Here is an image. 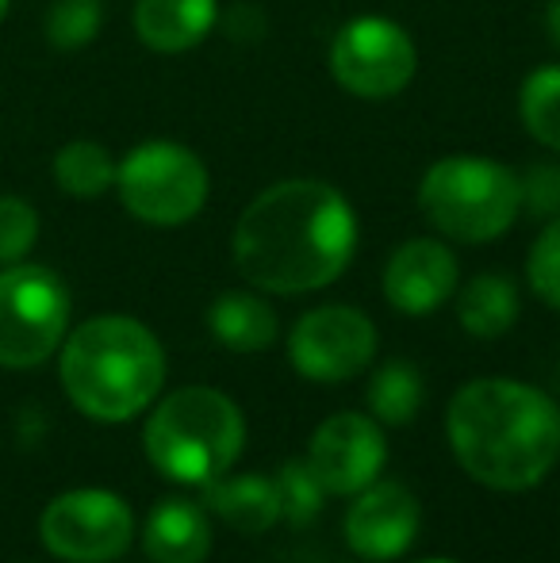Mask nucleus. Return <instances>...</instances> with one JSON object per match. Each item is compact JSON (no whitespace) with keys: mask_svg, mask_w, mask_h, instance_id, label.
Segmentation results:
<instances>
[{"mask_svg":"<svg viewBox=\"0 0 560 563\" xmlns=\"http://www.w3.org/2000/svg\"><path fill=\"white\" fill-rule=\"evenodd\" d=\"M358 250V216L322 180H281L234 227V265L254 288L304 296L334 284Z\"/></svg>","mask_w":560,"mask_h":563,"instance_id":"obj_1","label":"nucleus"},{"mask_svg":"<svg viewBox=\"0 0 560 563\" xmlns=\"http://www.w3.org/2000/svg\"><path fill=\"white\" fill-rule=\"evenodd\" d=\"M457 464L492 490H530L560 460V407L541 387L487 376L457 387L446 410Z\"/></svg>","mask_w":560,"mask_h":563,"instance_id":"obj_2","label":"nucleus"},{"mask_svg":"<svg viewBox=\"0 0 560 563\" xmlns=\"http://www.w3.org/2000/svg\"><path fill=\"white\" fill-rule=\"evenodd\" d=\"M66 399L85 418L120 426L162 395L165 349L154 330L128 314H97L66 334L58 349Z\"/></svg>","mask_w":560,"mask_h":563,"instance_id":"obj_3","label":"nucleus"},{"mask_svg":"<svg viewBox=\"0 0 560 563\" xmlns=\"http://www.w3.org/2000/svg\"><path fill=\"white\" fill-rule=\"evenodd\" d=\"M246 445L239 402L216 387H180L150 410L142 426L146 460L180 487H208L234 467Z\"/></svg>","mask_w":560,"mask_h":563,"instance_id":"obj_4","label":"nucleus"},{"mask_svg":"<svg viewBox=\"0 0 560 563\" xmlns=\"http://www.w3.org/2000/svg\"><path fill=\"white\" fill-rule=\"evenodd\" d=\"M426 223L453 242H492L523 211V180L487 157L453 154L426 169L419 185Z\"/></svg>","mask_w":560,"mask_h":563,"instance_id":"obj_5","label":"nucleus"},{"mask_svg":"<svg viewBox=\"0 0 560 563\" xmlns=\"http://www.w3.org/2000/svg\"><path fill=\"white\" fill-rule=\"evenodd\" d=\"M69 288L54 268L15 261L0 268V368L46 364L69 334Z\"/></svg>","mask_w":560,"mask_h":563,"instance_id":"obj_6","label":"nucleus"},{"mask_svg":"<svg viewBox=\"0 0 560 563\" xmlns=\"http://www.w3.org/2000/svg\"><path fill=\"white\" fill-rule=\"evenodd\" d=\"M120 200L146 227H185L208 203V169L188 146L142 142L116 165Z\"/></svg>","mask_w":560,"mask_h":563,"instance_id":"obj_7","label":"nucleus"},{"mask_svg":"<svg viewBox=\"0 0 560 563\" xmlns=\"http://www.w3.org/2000/svg\"><path fill=\"white\" fill-rule=\"evenodd\" d=\"M39 541L66 563H112L135 544V514L116 490L77 487L46 503Z\"/></svg>","mask_w":560,"mask_h":563,"instance_id":"obj_8","label":"nucleus"},{"mask_svg":"<svg viewBox=\"0 0 560 563\" xmlns=\"http://www.w3.org/2000/svg\"><path fill=\"white\" fill-rule=\"evenodd\" d=\"M419 54L399 23L384 15H361L345 23L330 46V74L350 97L388 100L404 92L415 77Z\"/></svg>","mask_w":560,"mask_h":563,"instance_id":"obj_9","label":"nucleus"},{"mask_svg":"<svg viewBox=\"0 0 560 563\" xmlns=\"http://www.w3.org/2000/svg\"><path fill=\"white\" fill-rule=\"evenodd\" d=\"M292 368L315 384H342L365 372L376 356V327L358 307H319L292 327Z\"/></svg>","mask_w":560,"mask_h":563,"instance_id":"obj_10","label":"nucleus"},{"mask_svg":"<svg viewBox=\"0 0 560 563\" xmlns=\"http://www.w3.org/2000/svg\"><path fill=\"white\" fill-rule=\"evenodd\" d=\"M384 460H388V441L384 426L373 415H330L307 441V464L319 475L327 495H358L369 483L381 479Z\"/></svg>","mask_w":560,"mask_h":563,"instance_id":"obj_11","label":"nucleus"},{"mask_svg":"<svg viewBox=\"0 0 560 563\" xmlns=\"http://www.w3.org/2000/svg\"><path fill=\"white\" fill-rule=\"evenodd\" d=\"M419 498L404 483L376 479L353 495V506L342 521L345 544L361 560H399L419 537Z\"/></svg>","mask_w":560,"mask_h":563,"instance_id":"obj_12","label":"nucleus"},{"mask_svg":"<svg viewBox=\"0 0 560 563\" xmlns=\"http://www.w3.org/2000/svg\"><path fill=\"white\" fill-rule=\"evenodd\" d=\"M457 291V257L433 238L404 242L384 268V296L399 314H430Z\"/></svg>","mask_w":560,"mask_h":563,"instance_id":"obj_13","label":"nucleus"},{"mask_svg":"<svg viewBox=\"0 0 560 563\" xmlns=\"http://www.w3.org/2000/svg\"><path fill=\"white\" fill-rule=\"evenodd\" d=\"M142 552L150 563H204L211 552L208 510L188 498H162L142 526Z\"/></svg>","mask_w":560,"mask_h":563,"instance_id":"obj_14","label":"nucleus"},{"mask_svg":"<svg viewBox=\"0 0 560 563\" xmlns=\"http://www.w3.org/2000/svg\"><path fill=\"white\" fill-rule=\"evenodd\" d=\"M204 506L234 533H270L281 521V495L273 475H219L204 487Z\"/></svg>","mask_w":560,"mask_h":563,"instance_id":"obj_15","label":"nucleus"},{"mask_svg":"<svg viewBox=\"0 0 560 563\" xmlns=\"http://www.w3.org/2000/svg\"><path fill=\"white\" fill-rule=\"evenodd\" d=\"M219 20L216 0H139L135 35L150 51L180 54L211 35Z\"/></svg>","mask_w":560,"mask_h":563,"instance_id":"obj_16","label":"nucleus"},{"mask_svg":"<svg viewBox=\"0 0 560 563\" xmlns=\"http://www.w3.org/2000/svg\"><path fill=\"white\" fill-rule=\"evenodd\" d=\"M208 330L231 353H265L277 341V311L254 291H223L208 311Z\"/></svg>","mask_w":560,"mask_h":563,"instance_id":"obj_17","label":"nucleus"},{"mask_svg":"<svg viewBox=\"0 0 560 563\" xmlns=\"http://www.w3.org/2000/svg\"><path fill=\"white\" fill-rule=\"evenodd\" d=\"M457 319H461L464 334L472 338H503L518 322L515 280L499 273H484L476 280H469L461 296H457Z\"/></svg>","mask_w":560,"mask_h":563,"instance_id":"obj_18","label":"nucleus"},{"mask_svg":"<svg viewBox=\"0 0 560 563\" xmlns=\"http://www.w3.org/2000/svg\"><path fill=\"white\" fill-rule=\"evenodd\" d=\"M54 180L74 200H97L116 188V162L100 142L77 139L54 154Z\"/></svg>","mask_w":560,"mask_h":563,"instance_id":"obj_19","label":"nucleus"},{"mask_svg":"<svg viewBox=\"0 0 560 563\" xmlns=\"http://www.w3.org/2000/svg\"><path fill=\"white\" fill-rule=\"evenodd\" d=\"M422 376L415 364L407 361H388L381 364L373 379H369V415L381 426H407L419 418L422 410Z\"/></svg>","mask_w":560,"mask_h":563,"instance_id":"obj_20","label":"nucleus"},{"mask_svg":"<svg viewBox=\"0 0 560 563\" xmlns=\"http://www.w3.org/2000/svg\"><path fill=\"white\" fill-rule=\"evenodd\" d=\"M518 112L523 123L541 146L560 150V66L534 69L523 81V97H518Z\"/></svg>","mask_w":560,"mask_h":563,"instance_id":"obj_21","label":"nucleus"},{"mask_svg":"<svg viewBox=\"0 0 560 563\" xmlns=\"http://www.w3.org/2000/svg\"><path fill=\"white\" fill-rule=\"evenodd\" d=\"M277 495H281V521L288 526H311L319 518L327 490H322L319 475L311 472L307 460H284L277 467Z\"/></svg>","mask_w":560,"mask_h":563,"instance_id":"obj_22","label":"nucleus"},{"mask_svg":"<svg viewBox=\"0 0 560 563\" xmlns=\"http://www.w3.org/2000/svg\"><path fill=\"white\" fill-rule=\"evenodd\" d=\"M105 4L100 0H54L46 12V43L54 51H81L100 35Z\"/></svg>","mask_w":560,"mask_h":563,"instance_id":"obj_23","label":"nucleus"},{"mask_svg":"<svg viewBox=\"0 0 560 563\" xmlns=\"http://www.w3.org/2000/svg\"><path fill=\"white\" fill-rule=\"evenodd\" d=\"M39 242V211L20 196H0V265L28 261Z\"/></svg>","mask_w":560,"mask_h":563,"instance_id":"obj_24","label":"nucleus"},{"mask_svg":"<svg viewBox=\"0 0 560 563\" xmlns=\"http://www.w3.org/2000/svg\"><path fill=\"white\" fill-rule=\"evenodd\" d=\"M526 276H530V288L541 303H549L560 311V216L538 234L526 261Z\"/></svg>","mask_w":560,"mask_h":563,"instance_id":"obj_25","label":"nucleus"},{"mask_svg":"<svg viewBox=\"0 0 560 563\" xmlns=\"http://www.w3.org/2000/svg\"><path fill=\"white\" fill-rule=\"evenodd\" d=\"M523 208H530L534 216H557L560 211V169H534L523 180Z\"/></svg>","mask_w":560,"mask_h":563,"instance_id":"obj_26","label":"nucleus"},{"mask_svg":"<svg viewBox=\"0 0 560 563\" xmlns=\"http://www.w3.org/2000/svg\"><path fill=\"white\" fill-rule=\"evenodd\" d=\"M546 23H549V35H553V43L560 46V0H553V4H549Z\"/></svg>","mask_w":560,"mask_h":563,"instance_id":"obj_27","label":"nucleus"},{"mask_svg":"<svg viewBox=\"0 0 560 563\" xmlns=\"http://www.w3.org/2000/svg\"><path fill=\"white\" fill-rule=\"evenodd\" d=\"M8 8H12V0H0V23H4V15H8Z\"/></svg>","mask_w":560,"mask_h":563,"instance_id":"obj_28","label":"nucleus"},{"mask_svg":"<svg viewBox=\"0 0 560 563\" xmlns=\"http://www.w3.org/2000/svg\"><path fill=\"white\" fill-rule=\"evenodd\" d=\"M415 563H457V560H441V556H430V560H415Z\"/></svg>","mask_w":560,"mask_h":563,"instance_id":"obj_29","label":"nucleus"}]
</instances>
